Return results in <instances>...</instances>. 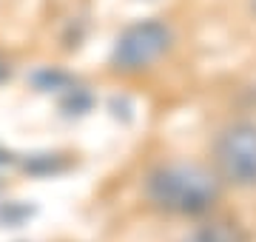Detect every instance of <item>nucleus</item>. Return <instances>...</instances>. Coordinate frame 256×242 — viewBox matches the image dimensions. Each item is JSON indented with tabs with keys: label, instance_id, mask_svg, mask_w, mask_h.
Here are the masks:
<instances>
[{
	"label": "nucleus",
	"instance_id": "nucleus-1",
	"mask_svg": "<svg viewBox=\"0 0 256 242\" xmlns=\"http://www.w3.org/2000/svg\"><path fill=\"white\" fill-rule=\"evenodd\" d=\"M148 200L168 214H205L220 196L216 177L194 162H168L160 166L146 182Z\"/></svg>",
	"mask_w": 256,
	"mask_h": 242
},
{
	"label": "nucleus",
	"instance_id": "nucleus-2",
	"mask_svg": "<svg viewBox=\"0 0 256 242\" xmlns=\"http://www.w3.org/2000/svg\"><path fill=\"white\" fill-rule=\"evenodd\" d=\"M171 46V28L160 23V20H140L134 26H128L122 34L117 38L114 46V66L122 72H140L151 66L154 60L168 52Z\"/></svg>",
	"mask_w": 256,
	"mask_h": 242
},
{
	"label": "nucleus",
	"instance_id": "nucleus-3",
	"mask_svg": "<svg viewBox=\"0 0 256 242\" xmlns=\"http://www.w3.org/2000/svg\"><path fill=\"white\" fill-rule=\"evenodd\" d=\"M216 166L234 186H256V126L236 122L216 140Z\"/></svg>",
	"mask_w": 256,
	"mask_h": 242
}]
</instances>
